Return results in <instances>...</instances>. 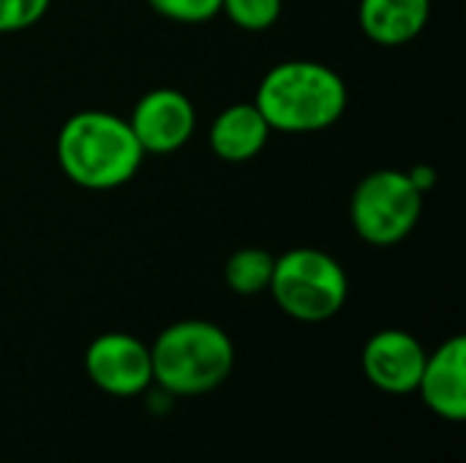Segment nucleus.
<instances>
[{
  "mask_svg": "<svg viewBox=\"0 0 466 463\" xmlns=\"http://www.w3.org/2000/svg\"><path fill=\"white\" fill-rule=\"evenodd\" d=\"M254 104L270 131L317 134L341 120L347 109V85L325 63L287 60L262 76Z\"/></svg>",
  "mask_w": 466,
  "mask_h": 463,
  "instance_id": "nucleus-2",
  "label": "nucleus"
},
{
  "mask_svg": "<svg viewBox=\"0 0 466 463\" xmlns=\"http://www.w3.org/2000/svg\"><path fill=\"white\" fill-rule=\"evenodd\" d=\"M273 265H276V257L265 248H240L235 251L227 265H224V281L232 292L238 295H259V292H268L270 287V278H273Z\"/></svg>",
  "mask_w": 466,
  "mask_h": 463,
  "instance_id": "nucleus-12",
  "label": "nucleus"
},
{
  "mask_svg": "<svg viewBox=\"0 0 466 463\" xmlns=\"http://www.w3.org/2000/svg\"><path fill=\"white\" fill-rule=\"evenodd\" d=\"M423 216V191L410 172L377 169L366 175L350 199V221L369 246L390 248L404 243Z\"/></svg>",
  "mask_w": 466,
  "mask_h": 463,
  "instance_id": "nucleus-5",
  "label": "nucleus"
},
{
  "mask_svg": "<svg viewBox=\"0 0 466 463\" xmlns=\"http://www.w3.org/2000/svg\"><path fill=\"white\" fill-rule=\"evenodd\" d=\"M270 139V126L257 104H232L210 123V147L227 164L257 158Z\"/></svg>",
  "mask_w": 466,
  "mask_h": 463,
  "instance_id": "nucleus-10",
  "label": "nucleus"
},
{
  "mask_svg": "<svg viewBox=\"0 0 466 463\" xmlns=\"http://www.w3.org/2000/svg\"><path fill=\"white\" fill-rule=\"evenodd\" d=\"M418 390L426 407L445 420L466 418V341L461 336L445 341L426 357Z\"/></svg>",
  "mask_w": 466,
  "mask_h": 463,
  "instance_id": "nucleus-9",
  "label": "nucleus"
},
{
  "mask_svg": "<svg viewBox=\"0 0 466 463\" xmlns=\"http://www.w3.org/2000/svg\"><path fill=\"white\" fill-rule=\"evenodd\" d=\"M268 289L287 317L325 322L344 308L350 281L336 257L319 248H292L276 257Z\"/></svg>",
  "mask_w": 466,
  "mask_h": 463,
  "instance_id": "nucleus-4",
  "label": "nucleus"
},
{
  "mask_svg": "<svg viewBox=\"0 0 466 463\" xmlns=\"http://www.w3.org/2000/svg\"><path fill=\"white\" fill-rule=\"evenodd\" d=\"M52 0H0V35L22 33L44 19Z\"/></svg>",
  "mask_w": 466,
  "mask_h": 463,
  "instance_id": "nucleus-15",
  "label": "nucleus"
},
{
  "mask_svg": "<svg viewBox=\"0 0 466 463\" xmlns=\"http://www.w3.org/2000/svg\"><path fill=\"white\" fill-rule=\"evenodd\" d=\"M426 357L429 355L415 336L404 330H382L371 336L363 349V371L374 388L404 396L418 390Z\"/></svg>",
  "mask_w": 466,
  "mask_h": 463,
  "instance_id": "nucleus-8",
  "label": "nucleus"
},
{
  "mask_svg": "<svg viewBox=\"0 0 466 463\" xmlns=\"http://www.w3.org/2000/svg\"><path fill=\"white\" fill-rule=\"evenodd\" d=\"M221 11L229 22L248 33L270 30L281 16V0H221Z\"/></svg>",
  "mask_w": 466,
  "mask_h": 463,
  "instance_id": "nucleus-13",
  "label": "nucleus"
},
{
  "mask_svg": "<svg viewBox=\"0 0 466 463\" xmlns=\"http://www.w3.org/2000/svg\"><path fill=\"white\" fill-rule=\"evenodd\" d=\"M139 147L128 120L85 109L71 115L57 134V164L63 175L87 191H112L126 186L142 166Z\"/></svg>",
  "mask_w": 466,
  "mask_h": 463,
  "instance_id": "nucleus-1",
  "label": "nucleus"
},
{
  "mask_svg": "<svg viewBox=\"0 0 466 463\" xmlns=\"http://www.w3.org/2000/svg\"><path fill=\"white\" fill-rule=\"evenodd\" d=\"M85 371L109 396H137L153 382L150 349L128 333H104L85 352Z\"/></svg>",
  "mask_w": 466,
  "mask_h": 463,
  "instance_id": "nucleus-7",
  "label": "nucleus"
},
{
  "mask_svg": "<svg viewBox=\"0 0 466 463\" xmlns=\"http://www.w3.org/2000/svg\"><path fill=\"white\" fill-rule=\"evenodd\" d=\"M431 0H360L358 22L380 46H401L423 33Z\"/></svg>",
  "mask_w": 466,
  "mask_h": 463,
  "instance_id": "nucleus-11",
  "label": "nucleus"
},
{
  "mask_svg": "<svg viewBox=\"0 0 466 463\" xmlns=\"http://www.w3.org/2000/svg\"><path fill=\"white\" fill-rule=\"evenodd\" d=\"M153 379L175 396H202L216 390L235 366L229 336L205 319L169 325L150 347Z\"/></svg>",
  "mask_w": 466,
  "mask_h": 463,
  "instance_id": "nucleus-3",
  "label": "nucleus"
},
{
  "mask_svg": "<svg viewBox=\"0 0 466 463\" xmlns=\"http://www.w3.org/2000/svg\"><path fill=\"white\" fill-rule=\"evenodd\" d=\"M156 14L183 25H199L221 14V0H147Z\"/></svg>",
  "mask_w": 466,
  "mask_h": 463,
  "instance_id": "nucleus-14",
  "label": "nucleus"
},
{
  "mask_svg": "<svg viewBox=\"0 0 466 463\" xmlns=\"http://www.w3.org/2000/svg\"><path fill=\"white\" fill-rule=\"evenodd\" d=\"M128 126L139 147L153 156H167L180 150L197 128V112L188 96L175 87L147 90L131 109Z\"/></svg>",
  "mask_w": 466,
  "mask_h": 463,
  "instance_id": "nucleus-6",
  "label": "nucleus"
}]
</instances>
